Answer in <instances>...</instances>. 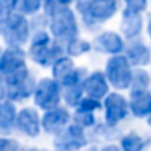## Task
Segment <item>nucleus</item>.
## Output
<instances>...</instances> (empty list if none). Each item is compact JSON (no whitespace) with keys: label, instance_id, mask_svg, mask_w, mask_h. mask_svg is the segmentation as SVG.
Instances as JSON below:
<instances>
[{"label":"nucleus","instance_id":"obj_1","mask_svg":"<svg viewBox=\"0 0 151 151\" xmlns=\"http://www.w3.org/2000/svg\"><path fill=\"white\" fill-rule=\"evenodd\" d=\"M43 15L47 18V27L52 39L64 47L70 42L79 39L80 27L76 11L71 9L70 2L47 0L43 3Z\"/></svg>","mask_w":151,"mask_h":151},{"label":"nucleus","instance_id":"obj_2","mask_svg":"<svg viewBox=\"0 0 151 151\" xmlns=\"http://www.w3.org/2000/svg\"><path fill=\"white\" fill-rule=\"evenodd\" d=\"M74 8L80 15L83 25L95 31L117 14L119 3L116 0H80L74 3Z\"/></svg>","mask_w":151,"mask_h":151},{"label":"nucleus","instance_id":"obj_3","mask_svg":"<svg viewBox=\"0 0 151 151\" xmlns=\"http://www.w3.org/2000/svg\"><path fill=\"white\" fill-rule=\"evenodd\" d=\"M104 74L111 88L116 91H127L132 85L133 77V67L129 64L127 58L123 55L110 56L105 62Z\"/></svg>","mask_w":151,"mask_h":151},{"label":"nucleus","instance_id":"obj_4","mask_svg":"<svg viewBox=\"0 0 151 151\" xmlns=\"http://www.w3.org/2000/svg\"><path fill=\"white\" fill-rule=\"evenodd\" d=\"M34 104L40 110L49 111L61 107L62 101V86L52 77H45L37 82V88L34 92Z\"/></svg>","mask_w":151,"mask_h":151},{"label":"nucleus","instance_id":"obj_5","mask_svg":"<svg viewBox=\"0 0 151 151\" xmlns=\"http://www.w3.org/2000/svg\"><path fill=\"white\" fill-rule=\"evenodd\" d=\"M31 34V24L27 19V17L14 12L5 24L3 39L8 45V47H21L25 45Z\"/></svg>","mask_w":151,"mask_h":151},{"label":"nucleus","instance_id":"obj_6","mask_svg":"<svg viewBox=\"0 0 151 151\" xmlns=\"http://www.w3.org/2000/svg\"><path fill=\"white\" fill-rule=\"evenodd\" d=\"M88 144L89 139L85 129L76 123H70L53 139V147L56 151H83L86 150Z\"/></svg>","mask_w":151,"mask_h":151},{"label":"nucleus","instance_id":"obj_7","mask_svg":"<svg viewBox=\"0 0 151 151\" xmlns=\"http://www.w3.org/2000/svg\"><path fill=\"white\" fill-rule=\"evenodd\" d=\"M104 107V119L108 126L116 127L120 122H123L129 114V99L120 92H111L102 102Z\"/></svg>","mask_w":151,"mask_h":151},{"label":"nucleus","instance_id":"obj_8","mask_svg":"<svg viewBox=\"0 0 151 151\" xmlns=\"http://www.w3.org/2000/svg\"><path fill=\"white\" fill-rule=\"evenodd\" d=\"M25 70H28L27 53L22 47H8L3 50L0 58V76H3L5 80Z\"/></svg>","mask_w":151,"mask_h":151},{"label":"nucleus","instance_id":"obj_9","mask_svg":"<svg viewBox=\"0 0 151 151\" xmlns=\"http://www.w3.org/2000/svg\"><path fill=\"white\" fill-rule=\"evenodd\" d=\"M92 49L101 53H107L110 56L123 55L126 50L124 39L116 31H102L93 37Z\"/></svg>","mask_w":151,"mask_h":151},{"label":"nucleus","instance_id":"obj_10","mask_svg":"<svg viewBox=\"0 0 151 151\" xmlns=\"http://www.w3.org/2000/svg\"><path fill=\"white\" fill-rule=\"evenodd\" d=\"M28 56L40 67H53L58 59L65 56V47L53 40L45 46H30Z\"/></svg>","mask_w":151,"mask_h":151},{"label":"nucleus","instance_id":"obj_11","mask_svg":"<svg viewBox=\"0 0 151 151\" xmlns=\"http://www.w3.org/2000/svg\"><path fill=\"white\" fill-rule=\"evenodd\" d=\"M71 119L73 117H71L68 108H65V107H58V108L45 111V114L42 116V129L46 133L56 136L70 124Z\"/></svg>","mask_w":151,"mask_h":151},{"label":"nucleus","instance_id":"obj_12","mask_svg":"<svg viewBox=\"0 0 151 151\" xmlns=\"http://www.w3.org/2000/svg\"><path fill=\"white\" fill-rule=\"evenodd\" d=\"M83 88H85L86 96L98 99V101L105 99L111 93L110 92V83L105 77V74H104V71H99V70H95V71H92L86 76Z\"/></svg>","mask_w":151,"mask_h":151},{"label":"nucleus","instance_id":"obj_13","mask_svg":"<svg viewBox=\"0 0 151 151\" xmlns=\"http://www.w3.org/2000/svg\"><path fill=\"white\" fill-rule=\"evenodd\" d=\"M17 129L25 136L30 138L39 136L42 130V117L39 116L37 110L33 107H25L21 111H18Z\"/></svg>","mask_w":151,"mask_h":151},{"label":"nucleus","instance_id":"obj_14","mask_svg":"<svg viewBox=\"0 0 151 151\" xmlns=\"http://www.w3.org/2000/svg\"><path fill=\"white\" fill-rule=\"evenodd\" d=\"M124 56L127 58L129 64L135 68H142V67L151 64V49L139 40L130 42L126 46Z\"/></svg>","mask_w":151,"mask_h":151},{"label":"nucleus","instance_id":"obj_15","mask_svg":"<svg viewBox=\"0 0 151 151\" xmlns=\"http://www.w3.org/2000/svg\"><path fill=\"white\" fill-rule=\"evenodd\" d=\"M129 110L130 114L142 119L151 117V91L129 93Z\"/></svg>","mask_w":151,"mask_h":151},{"label":"nucleus","instance_id":"obj_16","mask_svg":"<svg viewBox=\"0 0 151 151\" xmlns=\"http://www.w3.org/2000/svg\"><path fill=\"white\" fill-rule=\"evenodd\" d=\"M37 88V82L33 76H30L28 79L15 83V85H9L8 86V101L11 102H19V101H25L30 96H34Z\"/></svg>","mask_w":151,"mask_h":151},{"label":"nucleus","instance_id":"obj_17","mask_svg":"<svg viewBox=\"0 0 151 151\" xmlns=\"http://www.w3.org/2000/svg\"><path fill=\"white\" fill-rule=\"evenodd\" d=\"M142 14H122V34L130 40L135 42L142 33Z\"/></svg>","mask_w":151,"mask_h":151},{"label":"nucleus","instance_id":"obj_18","mask_svg":"<svg viewBox=\"0 0 151 151\" xmlns=\"http://www.w3.org/2000/svg\"><path fill=\"white\" fill-rule=\"evenodd\" d=\"M17 117L18 111L14 102L8 99L0 102V132L3 135H9L17 127Z\"/></svg>","mask_w":151,"mask_h":151},{"label":"nucleus","instance_id":"obj_19","mask_svg":"<svg viewBox=\"0 0 151 151\" xmlns=\"http://www.w3.org/2000/svg\"><path fill=\"white\" fill-rule=\"evenodd\" d=\"M150 139L136 133V132H129L120 138V150L122 151H144L145 147L148 145Z\"/></svg>","mask_w":151,"mask_h":151},{"label":"nucleus","instance_id":"obj_20","mask_svg":"<svg viewBox=\"0 0 151 151\" xmlns=\"http://www.w3.org/2000/svg\"><path fill=\"white\" fill-rule=\"evenodd\" d=\"M150 88H151V74L148 71H145L144 68H135L129 93L147 92V91H150Z\"/></svg>","mask_w":151,"mask_h":151},{"label":"nucleus","instance_id":"obj_21","mask_svg":"<svg viewBox=\"0 0 151 151\" xmlns=\"http://www.w3.org/2000/svg\"><path fill=\"white\" fill-rule=\"evenodd\" d=\"M85 83V82H83ZM82 85H74V86H67L62 88V101L67 104V107L77 108L80 101L86 96L85 95V88Z\"/></svg>","mask_w":151,"mask_h":151},{"label":"nucleus","instance_id":"obj_22","mask_svg":"<svg viewBox=\"0 0 151 151\" xmlns=\"http://www.w3.org/2000/svg\"><path fill=\"white\" fill-rule=\"evenodd\" d=\"M74 68H76V65L73 62V58L65 55L61 59H58L55 62V65L52 67V79H55L58 83H61Z\"/></svg>","mask_w":151,"mask_h":151},{"label":"nucleus","instance_id":"obj_23","mask_svg":"<svg viewBox=\"0 0 151 151\" xmlns=\"http://www.w3.org/2000/svg\"><path fill=\"white\" fill-rule=\"evenodd\" d=\"M92 50V43L85 40V39H76L73 42H70L65 46V55L70 58H76V56H82L88 52Z\"/></svg>","mask_w":151,"mask_h":151},{"label":"nucleus","instance_id":"obj_24","mask_svg":"<svg viewBox=\"0 0 151 151\" xmlns=\"http://www.w3.org/2000/svg\"><path fill=\"white\" fill-rule=\"evenodd\" d=\"M17 0H2L0 2V36H3L6 19L17 12Z\"/></svg>","mask_w":151,"mask_h":151},{"label":"nucleus","instance_id":"obj_25","mask_svg":"<svg viewBox=\"0 0 151 151\" xmlns=\"http://www.w3.org/2000/svg\"><path fill=\"white\" fill-rule=\"evenodd\" d=\"M43 8V3L40 0H22L17 3V12L27 17V15H36Z\"/></svg>","mask_w":151,"mask_h":151},{"label":"nucleus","instance_id":"obj_26","mask_svg":"<svg viewBox=\"0 0 151 151\" xmlns=\"http://www.w3.org/2000/svg\"><path fill=\"white\" fill-rule=\"evenodd\" d=\"M102 108V102L98 101V99H93V98H89V96H85L79 107L76 108V111L77 113H89V114H93L95 111L101 110Z\"/></svg>","mask_w":151,"mask_h":151},{"label":"nucleus","instance_id":"obj_27","mask_svg":"<svg viewBox=\"0 0 151 151\" xmlns=\"http://www.w3.org/2000/svg\"><path fill=\"white\" fill-rule=\"evenodd\" d=\"M73 123L79 124L80 127L83 129H91L96 124V119H95V114H89V113H77L73 116Z\"/></svg>","mask_w":151,"mask_h":151},{"label":"nucleus","instance_id":"obj_28","mask_svg":"<svg viewBox=\"0 0 151 151\" xmlns=\"http://www.w3.org/2000/svg\"><path fill=\"white\" fill-rule=\"evenodd\" d=\"M148 8L147 0H127L124 3L123 12L124 14H144Z\"/></svg>","mask_w":151,"mask_h":151},{"label":"nucleus","instance_id":"obj_29","mask_svg":"<svg viewBox=\"0 0 151 151\" xmlns=\"http://www.w3.org/2000/svg\"><path fill=\"white\" fill-rule=\"evenodd\" d=\"M19 144L15 139L9 138H0V151H18Z\"/></svg>","mask_w":151,"mask_h":151},{"label":"nucleus","instance_id":"obj_30","mask_svg":"<svg viewBox=\"0 0 151 151\" xmlns=\"http://www.w3.org/2000/svg\"><path fill=\"white\" fill-rule=\"evenodd\" d=\"M6 98H8V85L3 76H0V102L6 101Z\"/></svg>","mask_w":151,"mask_h":151},{"label":"nucleus","instance_id":"obj_31","mask_svg":"<svg viewBox=\"0 0 151 151\" xmlns=\"http://www.w3.org/2000/svg\"><path fill=\"white\" fill-rule=\"evenodd\" d=\"M99 151H122V150H120V147L116 145V144H105Z\"/></svg>","mask_w":151,"mask_h":151},{"label":"nucleus","instance_id":"obj_32","mask_svg":"<svg viewBox=\"0 0 151 151\" xmlns=\"http://www.w3.org/2000/svg\"><path fill=\"white\" fill-rule=\"evenodd\" d=\"M83 151H99V150H98L95 145H91V147H88V148H86V150H83Z\"/></svg>","mask_w":151,"mask_h":151},{"label":"nucleus","instance_id":"obj_33","mask_svg":"<svg viewBox=\"0 0 151 151\" xmlns=\"http://www.w3.org/2000/svg\"><path fill=\"white\" fill-rule=\"evenodd\" d=\"M148 36H150V40H151V18H150V21H148Z\"/></svg>","mask_w":151,"mask_h":151},{"label":"nucleus","instance_id":"obj_34","mask_svg":"<svg viewBox=\"0 0 151 151\" xmlns=\"http://www.w3.org/2000/svg\"><path fill=\"white\" fill-rule=\"evenodd\" d=\"M148 124H150V126H151V117H150V119H148Z\"/></svg>","mask_w":151,"mask_h":151},{"label":"nucleus","instance_id":"obj_35","mask_svg":"<svg viewBox=\"0 0 151 151\" xmlns=\"http://www.w3.org/2000/svg\"><path fill=\"white\" fill-rule=\"evenodd\" d=\"M2 53H3V52H2V47H0V58H2Z\"/></svg>","mask_w":151,"mask_h":151},{"label":"nucleus","instance_id":"obj_36","mask_svg":"<svg viewBox=\"0 0 151 151\" xmlns=\"http://www.w3.org/2000/svg\"><path fill=\"white\" fill-rule=\"evenodd\" d=\"M30 151H40V150H30Z\"/></svg>","mask_w":151,"mask_h":151},{"label":"nucleus","instance_id":"obj_37","mask_svg":"<svg viewBox=\"0 0 151 151\" xmlns=\"http://www.w3.org/2000/svg\"><path fill=\"white\" fill-rule=\"evenodd\" d=\"M150 74H151V73H150Z\"/></svg>","mask_w":151,"mask_h":151}]
</instances>
